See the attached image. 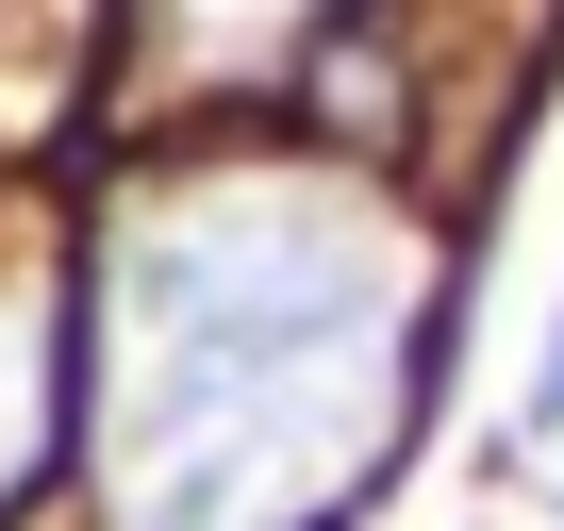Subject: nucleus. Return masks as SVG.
Segmentation results:
<instances>
[{"label":"nucleus","instance_id":"f257e3e1","mask_svg":"<svg viewBox=\"0 0 564 531\" xmlns=\"http://www.w3.org/2000/svg\"><path fill=\"white\" fill-rule=\"evenodd\" d=\"M100 333H117V399L100 448H166L232 399H300V382H399L415 366V266L366 199L282 183V166H216L183 199H150L100 249Z\"/></svg>","mask_w":564,"mask_h":531},{"label":"nucleus","instance_id":"f03ea898","mask_svg":"<svg viewBox=\"0 0 564 531\" xmlns=\"http://www.w3.org/2000/svg\"><path fill=\"white\" fill-rule=\"evenodd\" d=\"M67 300H51V266H18L0 283V498H18L34 465H51V432H67Z\"/></svg>","mask_w":564,"mask_h":531},{"label":"nucleus","instance_id":"7ed1b4c3","mask_svg":"<svg viewBox=\"0 0 564 531\" xmlns=\"http://www.w3.org/2000/svg\"><path fill=\"white\" fill-rule=\"evenodd\" d=\"M531 432L564 448V316H547V366H531Z\"/></svg>","mask_w":564,"mask_h":531},{"label":"nucleus","instance_id":"20e7f679","mask_svg":"<svg viewBox=\"0 0 564 531\" xmlns=\"http://www.w3.org/2000/svg\"><path fill=\"white\" fill-rule=\"evenodd\" d=\"M199 18H216V51H232V34H282L300 0H199Z\"/></svg>","mask_w":564,"mask_h":531},{"label":"nucleus","instance_id":"39448f33","mask_svg":"<svg viewBox=\"0 0 564 531\" xmlns=\"http://www.w3.org/2000/svg\"><path fill=\"white\" fill-rule=\"evenodd\" d=\"M547 514H564V498H547Z\"/></svg>","mask_w":564,"mask_h":531}]
</instances>
